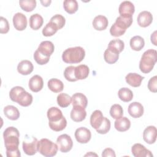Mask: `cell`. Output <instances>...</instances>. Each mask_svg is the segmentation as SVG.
I'll use <instances>...</instances> for the list:
<instances>
[{
	"label": "cell",
	"instance_id": "1",
	"mask_svg": "<svg viewBox=\"0 0 157 157\" xmlns=\"http://www.w3.org/2000/svg\"><path fill=\"white\" fill-rule=\"evenodd\" d=\"M10 99L23 107L30 105L33 102V96L26 92L25 90L20 86L13 87L9 92Z\"/></svg>",
	"mask_w": 157,
	"mask_h": 157
},
{
	"label": "cell",
	"instance_id": "2",
	"mask_svg": "<svg viewBox=\"0 0 157 157\" xmlns=\"http://www.w3.org/2000/svg\"><path fill=\"white\" fill-rule=\"evenodd\" d=\"M3 137L6 151L18 150L20 132L16 128H7L3 132Z\"/></svg>",
	"mask_w": 157,
	"mask_h": 157
},
{
	"label": "cell",
	"instance_id": "3",
	"mask_svg": "<svg viewBox=\"0 0 157 157\" xmlns=\"http://www.w3.org/2000/svg\"><path fill=\"white\" fill-rule=\"evenodd\" d=\"M85 52L82 47H75L67 48L62 55L64 62L68 64H76L80 63L85 58Z\"/></svg>",
	"mask_w": 157,
	"mask_h": 157
},
{
	"label": "cell",
	"instance_id": "4",
	"mask_svg": "<svg viewBox=\"0 0 157 157\" xmlns=\"http://www.w3.org/2000/svg\"><path fill=\"white\" fill-rule=\"evenodd\" d=\"M157 61V52L153 49L145 51L139 62V69L144 74L150 72Z\"/></svg>",
	"mask_w": 157,
	"mask_h": 157
},
{
	"label": "cell",
	"instance_id": "5",
	"mask_svg": "<svg viewBox=\"0 0 157 157\" xmlns=\"http://www.w3.org/2000/svg\"><path fill=\"white\" fill-rule=\"evenodd\" d=\"M38 151L44 156L52 157L56 155L58 147L57 144L47 139H42L38 141Z\"/></svg>",
	"mask_w": 157,
	"mask_h": 157
},
{
	"label": "cell",
	"instance_id": "6",
	"mask_svg": "<svg viewBox=\"0 0 157 157\" xmlns=\"http://www.w3.org/2000/svg\"><path fill=\"white\" fill-rule=\"evenodd\" d=\"M56 144L60 151L67 153L72 149L73 141L69 135L64 134L58 137L56 139Z\"/></svg>",
	"mask_w": 157,
	"mask_h": 157
},
{
	"label": "cell",
	"instance_id": "7",
	"mask_svg": "<svg viewBox=\"0 0 157 157\" xmlns=\"http://www.w3.org/2000/svg\"><path fill=\"white\" fill-rule=\"evenodd\" d=\"M75 139L80 144L88 143L91 137V133L90 129L85 127H80L77 128L74 134Z\"/></svg>",
	"mask_w": 157,
	"mask_h": 157
},
{
	"label": "cell",
	"instance_id": "8",
	"mask_svg": "<svg viewBox=\"0 0 157 157\" xmlns=\"http://www.w3.org/2000/svg\"><path fill=\"white\" fill-rule=\"evenodd\" d=\"M135 11L134 4L129 1H123L118 8V12L120 16L123 17H132Z\"/></svg>",
	"mask_w": 157,
	"mask_h": 157
},
{
	"label": "cell",
	"instance_id": "9",
	"mask_svg": "<svg viewBox=\"0 0 157 157\" xmlns=\"http://www.w3.org/2000/svg\"><path fill=\"white\" fill-rule=\"evenodd\" d=\"M13 25L18 31H23L27 26L26 17L22 13H16L13 17Z\"/></svg>",
	"mask_w": 157,
	"mask_h": 157
},
{
	"label": "cell",
	"instance_id": "10",
	"mask_svg": "<svg viewBox=\"0 0 157 157\" xmlns=\"http://www.w3.org/2000/svg\"><path fill=\"white\" fill-rule=\"evenodd\" d=\"M131 153L135 157H151L153 154L140 144H135L131 147Z\"/></svg>",
	"mask_w": 157,
	"mask_h": 157
},
{
	"label": "cell",
	"instance_id": "11",
	"mask_svg": "<svg viewBox=\"0 0 157 157\" xmlns=\"http://www.w3.org/2000/svg\"><path fill=\"white\" fill-rule=\"evenodd\" d=\"M157 131L156 128L154 126H147L144 131L143 132V139L144 141L148 144H154L156 140Z\"/></svg>",
	"mask_w": 157,
	"mask_h": 157
},
{
	"label": "cell",
	"instance_id": "12",
	"mask_svg": "<svg viewBox=\"0 0 157 157\" xmlns=\"http://www.w3.org/2000/svg\"><path fill=\"white\" fill-rule=\"evenodd\" d=\"M38 140L36 137H33V140L31 142L23 141L22 144V148L24 152L28 155H34L37 151H38L37 148Z\"/></svg>",
	"mask_w": 157,
	"mask_h": 157
},
{
	"label": "cell",
	"instance_id": "13",
	"mask_svg": "<svg viewBox=\"0 0 157 157\" xmlns=\"http://www.w3.org/2000/svg\"><path fill=\"white\" fill-rule=\"evenodd\" d=\"M138 25L142 28L148 26L153 21V16L151 13L147 10L139 13L137 18Z\"/></svg>",
	"mask_w": 157,
	"mask_h": 157
},
{
	"label": "cell",
	"instance_id": "14",
	"mask_svg": "<svg viewBox=\"0 0 157 157\" xmlns=\"http://www.w3.org/2000/svg\"><path fill=\"white\" fill-rule=\"evenodd\" d=\"M128 111L132 118H137L143 115L144 107L140 102H133L129 105Z\"/></svg>",
	"mask_w": 157,
	"mask_h": 157
},
{
	"label": "cell",
	"instance_id": "15",
	"mask_svg": "<svg viewBox=\"0 0 157 157\" xmlns=\"http://www.w3.org/2000/svg\"><path fill=\"white\" fill-rule=\"evenodd\" d=\"M86 116L85 109L80 106H74L71 112V118L75 122H80L84 120Z\"/></svg>",
	"mask_w": 157,
	"mask_h": 157
},
{
	"label": "cell",
	"instance_id": "16",
	"mask_svg": "<svg viewBox=\"0 0 157 157\" xmlns=\"http://www.w3.org/2000/svg\"><path fill=\"white\" fill-rule=\"evenodd\" d=\"M28 86L33 92H39L42 89L44 86L42 78L39 75H34L29 79Z\"/></svg>",
	"mask_w": 157,
	"mask_h": 157
},
{
	"label": "cell",
	"instance_id": "17",
	"mask_svg": "<svg viewBox=\"0 0 157 157\" xmlns=\"http://www.w3.org/2000/svg\"><path fill=\"white\" fill-rule=\"evenodd\" d=\"M37 50L44 56L50 57L54 52L55 47L51 41L45 40L40 42Z\"/></svg>",
	"mask_w": 157,
	"mask_h": 157
},
{
	"label": "cell",
	"instance_id": "18",
	"mask_svg": "<svg viewBox=\"0 0 157 157\" xmlns=\"http://www.w3.org/2000/svg\"><path fill=\"white\" fill-rule=\"evenodd\" d=\"M34 69L33 63L27 59L22 60L20 62L17 66L18 72L23 75H27L30 74Z\"/></svg>",
	"mask_w": 157,
	"mask_h": 157
},
{
	"label": "cell",
	"instance_id": "19",
	"mask_svg": "<svg viewBox=\"0 0 157 157\" xmlns=\"http://www.w3.org/2000/svg\"><path fill=\"white\" fill-rule=\"evenodd\" d=\"M93 28L98 31H103L108 26L109 21L106 17L104 15H98L95 17L93 21Z\"/></svg>",
	"mask_w": 157,
	"mask_h": 157
},
{
	"label": "cell",
	"instance_id": "20",
	"mask_svg": "<svg viewBox=\"0 0 157 157\" xmlns=\"http://www.w3.org/2000/svg\"><path fill=\"white\" fill-rule=\"evenodd\" d=\"M144 78V77L136 73H129L125 77L126 83L133 87L140 86Z\"/></svg>",
	"mask_w": 157,
	"mask_h": 157
},
{
	"label": "cell",
	"instance_id": "21",
	"mask_svg": "<svg viewBox=\"0 0 157 157\" xmlns=\"http://www.w3.org/2000/svg\"><path fill=\"white\" fill-rule=\"evenodd\" d=\"M104 120L102 113L99 110H94L90 117V124L91 126L95 129H98Z\"/></svg>",
	"mask_w": 157,
	"mask_h": 157
},
{
	"label": "cell",
	"instance_id": "22",
	"mask_svg": "<svg viewBox=\"0 0 157 157\" xmlns=\"http://www.w3.org/2000/svg\"><path fill=\"white\" fill-rule=\"evenodd\" d=\"M114 126L118 131L124 132L130 128L131 121L127 117H121L120 118L116 119Z\"/></svg>",
	"mask_w": 157,
	"mask_h": 157
},
{
	"label": "cell",
	"instance_id": "23",
	"mask_svg": "<svg viewBox=\"0 0 157 157\" xmlns=\"http://www.w3.org/2000/svg\"><path fill=\"white\" fill-rule=\"evenodd\" d=\"M72 104L73 107L80 106L85 109L88 104V100L83 93H76L72 96Z\"/></svg>",
	"mask_w": 157,
	"mask_h": 157
},
{
	"label": "cell",
	"instance_id": "24",
	"mask_svg": "<svg viewBox=\"0 0 157 157\" xmlns=\"http://www.w3.org/2000/svg\"><path fill=\"white\" fill-rule=\"evenodd\" d=\"M4 115L9 120H17L20 117V112L18 109L11 105L6 106L4 108Z\"/></svg>",
	"mask_w": 157,
	"mask_h": 157
},
{
	"label": "cell",
	"instance_id": "25",
	"mask_svg": "<svg viewBox=\"0 0 157 157\" xmlns=\"http://www.w3.org/2000/svg\"><path fill=\"white\" fill-rule=\"evenodd\" d=\"M90 73V69L85 64H80L75 67V76L77 80H83L87 78Z\"/></svg>",
	"mask_w": 157,
	"mask_h": 157
},
{
	"label": "cell",
	"instance_id": "26",
	"mask_svg": "<svg viewBox=\"0 0 157 157\" xmlns=\"http://www.w3.org/2000/svg\"><path fill=\"white\" fill-rule=\"evenodd\" d=\"M63 113L60 109L56 107H52L47 110V117L50 122L57 121L63 118Z\"/></svg>",
	"mask_w": 157,
	"mask_h": 157
},
{
	"label": "cell",
	"instance_id": "27",
	"mask_svg": "<svg viewBox=\"0 0 157 157\" xmlns=\"http://www.w3.org/2000/svg\"><path fill=\"white\" fill-rule=\"evenodd\" d=\"M29 26L30 28L34 30H37L41 28L44 23L42 17L39 13L32 15L29 18Z\"/></svg>",
	"mask_w": 157,
	"mask_h": 157
},
{
	"label": "cell",
	"instance_id": "28",
	"mask_svg": "<svg viewBox=\"0 0 157 157\" xmlns=\"http://www.w3.org/2000/svg\"><path fill=\"white\" fill-rule=\"evenodd\" d=\"M124 48V42L120 39H114L109 43L107 48L113 52L120 53H121Z\"/></svg>",
	"mask_w": 157,
	"mask_h": 157
},
{
	"label": "cell",
	"instance_id": "29",
	"mask_svg": "<svg viewBox=\"0 0 157 157\" xmlns=\"http://www.w3.org/2000/svg\"><path fill=\"white\" fill-rule=\"evenodd\" d=\"M145 45L144 39L140 36H135L130 40V47L135 51L141 50Z\"/></svg>",
	"mask_w": 157,
	"mask_h": 157
},
{
	"label": "cell",
	"instance_id": "30",
	"mask_svg": "<svg viewBox=\"0 0 157 157\" xmlns=\"http://www.w3.org/2000/svg\"><path fill=\"white\" fill-rule=\"evenodd\" d=\"M47 85L49 90L54 93L61 92L64 88L63 83L57 78H51L49 80Z\"/></svg>",
	"mask_w": 157,
	"mask_h": 157
},
{
	"label": "cell",
	"instance_id": "31",
	"mask_svg": "<svg viewBox=\"0 0 157 157\" xmlns=\"http://www.w3.org/2000/svg\"><path fill=\"white\" fill-rule=\"evenodd\" d=\"M132 23V17H123L119 16L117 18L115 23L120 28L126 30L128 28L131 26Z\"/></svg>",
	"mask_w": 157,
	"mask_h": 157
},
{
	"label": "cell",
	"instance_id": "32",
	"mask_svg": "<svg viewBox=\"0 0 157 157\" xmlns=\"http://www.w3.org/2000/svg\"><path fill=\"white\" fill-rule=\"evenodd\" d=\"M118 95L120 100L125 102L131 101L133 98L132 91L130 89L126 87L120 88L118 90Z\"/></svg>",
	"mask_w": 157,
	"mask_h": 157
},
{
	"label": "cell",
	"instance_id": "33",
	"mask_svg": "<svg viewBox=\"0 0 157 157\" xmlns=\"http://www.w3.org/2000/svg\"><path fill=\"white\" fill-rule=\"evenodd\" d=\"M63 7L66 12L69 14H73L77 11L78 5L75 0H65L63 2Z\"/></svg>",
	"mask_w": 157,
	"mask_h": 157
},
{
	"label": "cell",
	"instance_id": "34",
	"mask_svg": "<svg viewBox=\"0 0 157 157\" xmlns=\"http://www.w3.org/2000/svg\"><path fill=\"white\" fill-rule=\"evenodd\" d=\"M48 124L51 129L53 130L54 131H61L63 130L67 126V121L66 118L63 116V118L57 121L50 122L48 121Z\"/></svg>",
	"mask_w": 157,
	"mask_h": 157
},
{
	"label": "cell",
	"instance_id": "35",
	"mask_svg": "<svg viewBox=\"0 0 157 157\" xmlns=\"http://www.w3.org/2000/svg\"><path fill=\"white\" fill-rule=\"evenodd\" d=\"M57 103L58 105L61 107H68L72 101V97L66 93H60L57 96Z\"/></svg>",
	"mask_w": 157,
	"mask_h": 157
},
{
	"label": "cell",
	"instance_id": "36",
	"mask_svg": "<svg viewBox=\"0 0 157 157\" xmlns=\"http://www.w3.org/2000/svg\"><path fill=\"white\" fill-rule=\"evenodd\" d=\"M119 58V54L113 52L112 51L107 48L104 53V58L108 64H114L116 63Z\"/></svg>",
	"mask_w": 157,
	"mask_h": 157
},
{
	"label": "cell",
	"instance_id": "37",
	"mask_svg": "<svg viewBox=\"0 0 157 157\" xmlns=\"http://www.w3.org/2000/svg\"><path fill=\"white\" fill-rule=\"evenodd\" d=\"M19 4L20 7L27 12L33 11L36 7V1L35 0H24L20 1Z\"/></svg>",
	"mask_w": 157,
	"mask_h": 157
},
{
	"label": "cell",
	"instance_id": "38",
	"mask_svg": "<svg viewBox=\"0 0 157 157\" xmlns=\"http://www.w3.org/2000/svg\"><path fill=\"white\" fill-rule=\"evenodd\" d=\"M110 115L114 119H118L123 117V110L120 104H113L110 109Z\"/></svg>",
	"mask_w": 157,
	"mask_h": 157
},
{
	"label": "cell",
	"instance_id": "39",
	"mask_svg": "<svg viewBox=\"0 0 157 157\" xmlns=\"http://www.w3.org/2000/svg\"><path fill=\"white\" fill-rule=\"evenodd\" d=\"M58 29L52 22L49 21L42 29V34L45 37H49L54 35Z\"/></svg>",
	"mask_w": 157,
	"mask_h": 157
},
{
	"label": "cell",
	"instance_id": "40",
	"mask_svg": "<svg viewBox=\"0 0 157 157\" xmlns=\"http://www.w3.org/2000/svg\"><path fill=\"white\" fill-rule=\"evenodd\" d=\"M50 21L53 23L59 30L63 28V26H64L66 23V20L63 15L60 14H56L51 18Z\"/></svg>",
	"mask_w": 157,
	"mask_h": 157
},
{
	"label": "cell",
	"instance_id": "41",
	"mask_svg": "<svg viewBox=\"0 0 157 157\" xmlns=\"http://www.w3.org/2000/svg\"><path fill=\"white\" fill-rule=\"evenodd\" d=\"M75 66H70L65 69L64 71V76L67 81L75 82L77 80L75 76Z\"/></svg>",
	"mask_w": 157,
	"mask_h": 157
},
{
	"label": "cell",
	"instance_id": "42",
	"mask_svg": "<svg viewBox=\"0 0 157 157\" xmlns=\"http://www.w3.org/2000/svg\"><path fill=\"white\" fill-rule=\"evenodd\" d=\"M110 129V121L106 117H104L103 121L101 126L96 129L97 132L101 134H105L107 133Z\"/></svg>",
	"mask_w": 157,
	"mask_h": 157
},
{
	"label": "cell",
	"instance_id": "43",
	"mask_svg": "<svg viewBox=\"0 0 157 157\" xmlns=\"http://www.w3.org/2000/svg\"><path fill=\"white\" fill-rule=\"evenodd\" d=\"M34 59L36 62L39 65H44L47 64L49 60L50 57H47L40 53L37 50H36L34 53Z\"/></svg>",
	"mask_w": 157,
	"mask_h": 157
},
{
	"label": "cell",
	"instance_id": "44",
	"mask_svg": "<svg viewBox=\"0 0 157 157\" xmlns=\"http://www.w3.org/2000/svg\"><path fill=\"white\" fill-rule=\"evenodd\" d=\"M126 32L125 29H123L118 26L115 23L112 25L110 29V33L112 36L119 37L123 35Z\"/></svg>",
	"mask_w": 157,
	"mask_h": 157
},
{
	"label": "cell",
	"instance_id": "45",
	"mask_svg": "<svg viewBox=\"0 0 157 157\" xmlns=\"http://www.w3.org/2000/svg\"><path fill=\"white\" fill-rule=\"evenodd\" d=\"M0 33L1 34H6L9 31V25L7 20L3 17L0 18Z\"/></svg>",
	"mask_w": 157,
	"mask_h": 157
},
{
	"label": "cell",
	"instance_id": "46",
	"mask_svg": "<svg viewBox=\"0 0 157 157\" xmlns=\"http://www.w3.org/2000/svg\"><path fill=\"white\" fill-rule=\"evenodd\" d=\"M148 90L153 92L156 93L157 91V76L155 75L151 77L148 82Z\"/></svg>",
	"mask_w": 157,
	"mask_h": 157
},
{
	"label": "cell",
	"instance_id": "47",
	"mask_svg": "<svg viewBox=\"0 0 157 157\" xmlns=\"http://www.w3.org/2000/svg\"><path fill=\"white\" fill-rule=\"evenodd\" d=\"M116 155L114 150L110 148H107L104 149L102 153V156L103 157H107V156H112L115 157Z\"/></svg>",
	"mask_w": 157,
	"mask_h": 157
},
{
	"label": "cell",
	"instance_id": "48",
	"mask_svg": "<svg viewBox=\"0 0 157 157\" xmlns=\"http://www.w3.org/2000/svg\"><path fill=\"white\" fill-rule=\"evenodd\" d=\"M151 42L155 45H156V31H154L153 34L151 35Z\"/></svg>",
	"mask_w": 157,
	"mask_h": 157
},
{
	"label": "cell",
	"instance_id": "49",
	"mask_svg": "<svg viewBox=\"0 0 157 157\" xmlns=\"http://www.w3.org/2000/svg\"><path fill=\"white\" fill-rule=\"evenodd\" d=\"M41 4H42L43 6L44 7H48L50 6V3L52 2V1L50 0H47V1H40Z\"/></svg>",
	"mask_w": 157,
	"mask_h": 157
}]
</instances>
